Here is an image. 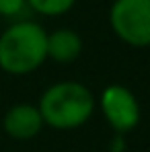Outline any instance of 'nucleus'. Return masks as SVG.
<instances>
[{
    "label": "nucleus",
    "mask_w": 150,
    "mask_h": 152,
    "mask_svg": "<svg viewBox=\"0 0 150 152\" xmlns=\"http://www.w3.org/2000/svg\"><path fill=\"white\" fill-rule=\"evenodd\" d=\"M48 58V33L31 21L10 25L0 35V68L23 76L35 72Z\"/></svg>",
    "instance_id": "nucleus-1"
},
{
    "label": "nucleus",
    "mask_w": 150,
    "mask_h": 152,
    "mask_svg": "<svg viewBox=\"0 0 150 152\" xmlns=\"http://www.w3.org/2000/svg\"><path fill=\"white\" fill-rule=\"evenodd\" d=\"M37 109L43 124L56 129H72L82 126L93 115L95 97L84 84L66 80L50 86L43 93Z\"/></svg>",
    "instance_id": "nucleus-2"
},
{
    "label": "nucleus",
    "mask_w": 150,
    "mask_h": 152,
    "mask_svg": "<svg viewBox=\"0 0 150 152\" xmlns=\"http://www.w3.org/2000/svg\"><path fill=\"white\" fill-rule=\"evenodd\" d=\"M109 21L115 35L127 45H150V0H115Z\"/></svg>",
    "instance_id": "nucleus-3"
},
{
    "label": "nucleus",
    "mask_w": 150,
    "mask_h": 152,
    "mask_svg": "<svg viewBox=\"0 0 150 152\" xmlns=\"http://www.w3.org/2000/svg\"><path fill=\"white\" fill-rule=\"evenodd\" d=\"M101 109L119 136L134 129L140 121V105L134 93L121 84H109L101 95Z\"/></svg>",
    "instance_id": "nucleus-4"
},
{
    "label": "nucleus",
    "mask_w": 150,
    "mask_h": 152,
    "mask_svg": "<svg viewBox=\"0 0 150 152\" xmlns=\"http://www.w3.org/2000/svg\"><path fill=\"white\" fill-rule=\"evenodd\" d=\"M41 126H43V119H41L39 109L29 103L10 107L4 115V132L15 140L35 138L41 132Z\"/></svg>",
    "instance_id": "nucleus-5"
},
{
    "label": "nucleus",
    "mask_w": 150,
    "mask_h": 152,
    "mask_svg": "<svg viewBox=\"0 0 150 152\" xmlns=\"http://www.w3.org/2000/svg\"><path fill=\"white\" fill-rule=\"evenodd\" d=\"M82 51V39L72 29H58L48 35V58L56 62H74Z\"/></svg>",
    "instance_id": "nucleus-6"
},
{
    "label": "nucleus",
    "mask_w": 150,
    "mask_h": 152,
    "mask_svg": "<svg viewBox=\"0 0 150 152\" xmlns=\"http://www.w3.org/2000/svg\"><path fill=\"white\" fill-rule=\"evenodd\" d=\"M74 2L76 0H27V4L35 12L45 15V17H58V15L68 12L74 6Z\"/></svg>",
    "instance_id": "nucleus-7"
},
{
    "label": "nucleus",
    "mask_w": 150,
    "mask_h": 152,
    "mask_svg": "<svg viewBox=\"0 0 150 152\" xmlns=\"http://www.w3.org/2000/svg\"><path fill=\"white\" fill-rule=\"evenodd\" d=\"M27 6V0H0V15L2 17H17Z\"/></svg>",
    "instance_id": "nucleus-8"
}]
</instances>
